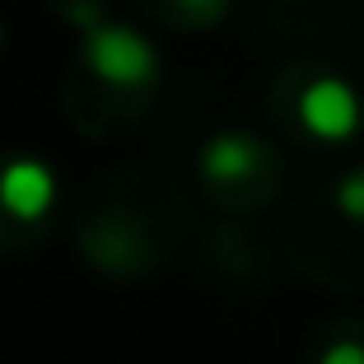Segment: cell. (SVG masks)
<instances>
[{
	"mask_svg": "<svg viewBox=\"0 0 364 364\" xmlns=\"http://www.w3.org/2000/svg\"><path fill=\"white\" fill-rule=\"evenodd\" d=\"M85 61L103 85H117V89H145L159 75L154 47L127 23H98L85 38Z\"/></svg>",
	"mask_w": 364,
	"mask_h": 364,
	"instance_id": "cell-1",
	"label": "cell"
},
{
	"mask_svg": "<svg viewBox=\"0 0 364 364\" xmlns=\"http://www.w3.org/2000/svg\"><path fill=\"white\" fill-rule=\"evenodd\" d=\"M299 122L318 140H350L360 127V94L336 75H318L299 94Z\"/></svg>",
	"mask_w": 364,
	"mask_h": 364,
	"instance_id": "cell-2",
	"label": "cell"
},
{
	"mask_svg": "<svg viewBox=\"0 0 364 364\" xmlns=\"http://www.w3.org/2000/svg\"><path fill=\"white\" fill-rule=\"evenodd\" d=\"M52 201H56V178H52L47 164L10 159L0 168V205H5V215L33 225V220H43L52 210Z\"/></svg>",
	"mask_w": 364,
	"mask_h": 364,
	"instance_id": "cell-3",
	"label": "cell"
},
{
	"mask_svg": "<svg viewBox=\"0 0 364 364\" xmlns=\"http://www.w3.org/2000/svg\"><path fill=\"white\" fill-rule=\"evenodd\" d=\"M257 164H262L257 140L238 136V131H225V136L205 140V150H201V173L210 182H243L257 173Z\"/></svg>",
	"mask_w": 364,
	"mask_h": 364,
	"instance_id": "cell-4",
	"label": "cell"
},
{
	"mask_svg": "<svg viewBox=\"0 0 364 364\" xmlns=\"http://www.w3.org/2000/svg\"><path fill=\"white\" fill-rule=\"evenodd\" d=\"M336 210H341L346 220H355V225H364V168L350 173V178H341V187H336Z\"/></svg>",
	"mask_w": 364,
	"mask_h": 364,
	"instance_id": "cell-5",
	"label": "cell"
},
{
	"mask_svg": "<svg viewBox=\"0 0 364 364\" xmlns=\"http://www.w3.org/2000/svg\"><path fill=\"white\" fill-rule=\"evenodd\" d=\"M318 364H364V346L360 341H336V346L322 350Z\"/></svg>",
	"mask_w": 364,
	"mask_h": 364,
	"instance_id": "cell-6",
	"label": "cell"
},
{
	"mask_svg": "<svg viewBox=\"0 0 364 364\" xmlns=\"http://www.w3.org/2000/svg\"><path fill=\"white\" fill-rule=\"evenodd\" d=\"M229 0H178V10L187 19H215V14H225Z\"/></svg>",
	"mask_w": 364,
	"mask_h": 364,
	"instance_id": "cell-7",
	"label": "cell"
}]
</instances>
